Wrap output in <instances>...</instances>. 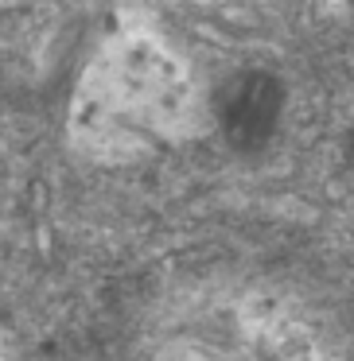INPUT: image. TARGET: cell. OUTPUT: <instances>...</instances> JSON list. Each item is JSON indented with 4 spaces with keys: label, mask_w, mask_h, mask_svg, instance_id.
<instances>
[{
    "label": "cell",
    "mask_w": 354,
    "mask_h": 361,
    "mask_svg": "<svg viewBox=\"0 0 354 361\" xmlns=\"http://www.w3.org/2000/svg\"><path fill=\"white\" fill-rule=\"evenodd\" d=\"M273 109H276V94L269 82L253 78L249 86H242L234 97H230V133H234V140H257V136H265L269 121H273Z\"/></svg>",
    "instance_id": "6da1fadb"
}]
</instances>
